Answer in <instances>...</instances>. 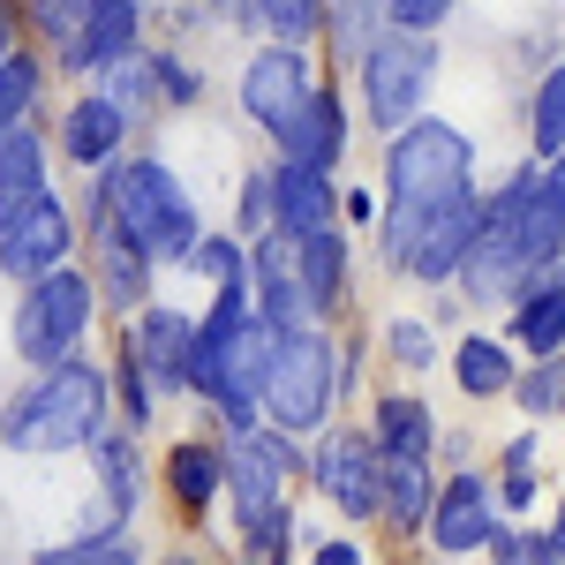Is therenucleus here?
<instances>
[{"label":"nucleus","mask_w":565,"mask_h":565,"mask_svg":"<svg viewBox=\"0 0 565 565\" xmlns=\"http://www.w3.org/2000/svg\"><path fill=\"white\" fill-rule=\"evenodd\" d=\"M527 114H535V121H527L535 151H543V159H558V151H565V68L543 76V90H535V106H527Z\"/></svg>","instance_id":"cd10ccee"},{"label":"nucleus","mask_w":565,"mask_h":565,"mask_svg":"<svg viewBox=\"0 0 565 565\" xmlns=\"http://www.w3.org/2000/svg\"><path fill=\"white\" fill-rule=\"evenodd\" d=\"M249 271H257V302L264 317L279 324V332H302L309 317H317V295H309L302 264H295V242L279 234V242H264L257 257H249Z\"/></svg>","instance_id":"dca6fc26"},{"label":"nucleus","mask_w":565,"mask_h":565,"mask_svg":"<svg viewBox=\"0 0 565 565\" xmlns=\"http://www.w3.org/2000/svg\"><path fill=\"white\" fill-rule=\"evenodd\" d=\"M151 68H159V90H167V98H196V76H189L181 61H167V53H159Z\"/></svg>","instance_id":"37998d69"},{"label":"nucleus","mask_w":565,"mask_h":565,"mask_svg":"<svg viewBox=\"0 0 565 565\" xmlns=\"http://www.w3.org/2000/svg\"><path fill=\"white\" fill-rule=\"evenodd\" d=\"M90 302H98V279L53 264L45 279H31V295L15 309V354L39 362V370L61 362V354H76V340H84V324H90Z\"/></svg>","instance_id":"6e6552de"},{"label":"nucleus","mask_w":565,"mask_h":565,"mask_svg":"<svg viewBox=\"0 0 565 565\" xmlns=\"http://www.w3.org/2000/svg\"><path fill=\"white\" fill-rule=\"evenodd\" d=\"M151 249L136 242L121 218L98 204V287H106V302H121V309H136L143 295H151Z\"/></svg>","instance_id":"a211bd4d"},{"label":"nucleus","mask_w":565,"mask_h":565,"mask_svg":"<svg viewBox=\"0 0 565 565\" xmlns=\"http://www.w3.org/2000/svg\"><path fill=\"white\" fill-rule=\"evenodd\" d=\"M551 189H558V204H565V151L551 159Z\"/></svg>","instance_id":"de8ad7c7"},{"label":"nucleus","mask_w":565,"mask_h":565,"mask_svg":"<svg viewBox=\"0 0 565 565\" xmlns=\"http://www.w3.org/2000/svg\"><path fill=\"white\" fill-rule=\"evenodd\" d=\"M167 482H174V498L189 513H204L218 498V482H226V452H212V445H174L167 452Z\"/></svg>","instance_id":"393cba45"},{"label":"nucleus","mask_w":565,"mask_h":565,"mask_svg":"<svg viewBox=\"0 0 565 565\" xmlns=\"http://www.w3.org/2000/svg\"><path fill=\"white\" fill-rule=\"evenodd\" d=\"M271 218H279V234H287V242H302V234H317V226H332V218H340V189L324 181V167L287 159V167L271 174Z\"/></svg>","instance_id":"2eb2a0df"},{"label":"nucleus","mask_w":565,"mask_h":565,"mask_svg":"<svg viewBox=\"0 0 565 565\" xmlns=\"http://www.w3.org/2000/svg\"><path fill=\"white\" fill-rule=\"evenodd\" d=\"M452 15V0H385V23H399V31H437Z\"/></svg>","instance_id":"58836bf2"},{"label":"nucleus","mask_w":565,"mask_h":565,"mask_svg":"<svg viewBox=\"0 0 565 565\" xmlns=\"http://www.w3.org/2000/svg\"><path fill=\"white\" fill-rule=\"evenodd\" d=\"M430 407L423 399H385L377 407V445L385 452H430Z\"/></svg>","instance_id":"bb28decb"},{"label":"nucleus","mask_w":565,"mask_h":565,"mask_svg":"<svg viewBox=\"0 0 565 565\" xmlns=\"http://www.w3.org/2000/svg\"><path fill=\"white\" fill-rule=\"evenodd\" d=\"M189 264H204V271H212L218 287H249V279H257V271H249V257H242L234 242H218V234H204V242H196V257H189Z\"/></svg>","instance_id":"e433bc0d"},{"label":"nucleus","mask_w":565,"mask_h":565,"mask_svg":"<svg viewBox=\"0 0 565 565\" xmlns=\"http://www.w3.org/2000/svg\"><path fill=\"white\" fill-rule=\"evenodd\" d=\"M31 15L45 23V39L61 45V61L76 68V61H84V15H90V0H31Z\"/></svg>","instance_id":"c756f323"},{"label":"nucleus","mask_w":565,"mask_h":565,"mask_svg":"<svg viewBox=\"0 0 565 565\" xmlns=\"http://www.w3.org/2000/svg\"><path fill=\"white\" fill-rule=\"evenodd\" d=\"M31 98H39V61H31V53H8V61H0V136L23 129Z\"/></svg>","instance_id":"c85d7f7f"},{"label":"nucleus","mask_w":565,"mask_h":565,"mask_svg":"<svg viewBox=\"0 0 565 565\" xmlns=\"http://www.w3.org/2000/svg\"><path fill=\"white\" fill-rule=\"evenodd\" d=\"M39 189H45V143L31 129H8L0 136V226L23 212Z\"/></svg>","instance_id":"4be33fe9"},{"label":"nucleus","mask_w":565,"mask_h":565,"mask_svg":"<svg viewBox=\"0 0 565 565\" xmlns=\"http://www.w3.org/2000/svg\"><path fill=\"white\" fill-rule=\"evenodd\" d=\"M437 482H430V452H385V521L392 527H430Z\"/></svg>","instance_id":"412c9836"},{"label":"nucleus","mask_w":565,"mask_h":565,"mask_svg":"<svg viewBox=\"0 0 565 565\" xmlns=\"http://www.w3.org/2000/svg\"><path fill=\"white\" fill-rule=\"evenodd\" d=\"M106 399H114V385H106L90 362L61 354V362H45L39 385L8 407L0 437H8L15 452H76V445H98V430H106Z\"/></svg>","instance_id":"f03ea898"},{"label":"nucleus","mask_w":565,"mask_h":565,"mask_svg":"<svg viewBox=\"0 0 565 565\" xmlns=\"http://www.w3.org/2000/svg\"><path fill=\"white\" fill-rule=\"evenodd\" d=\"M332 385H340V348L302 324V332H279L271 362H264V415L279 430H317L332 415Z\"/></svg>","instance_id":"20e7f679"},{"label":"nucleus","mask_w":565,"mask_h":565,"mask_svg":"<svg viewBox=\"0 0 565 565\" xmlns=\"http://www.w3.org/2000/svg\"><path fill=\"white\" fill-rule=\"evenodd\" d=\"M476 189L468 196H437V204H392L385 218V257L415 279H460V257L476 242Z\"/></svg>","instance_id":"423d86ee"},{"label":"nucleus","mask_w":565,"mask_h":565,"mask_svg":"<svg viewBox=\"0 0 565 565\" xmlns=\"http://www.w3.org/2000/svg\"><path fill=\"white\" fill-rule=\"evenodd\" d=\"M302 476V452H295V430H242L234 437V452H226V490H234V513L242 527L271 513L279 498H287V482Z\"/></svg>","instance_id":"1a4fd4ad"},{"label":"nucleus","mask_w":565,"mask_h":565,"mask_svg":"<svg viewBox=\"0 0 565 565\" xmlns=\"http://www.w3.org/2000/svg\"><path fill=\"white\" fill-rule=\"evenodd\" d=\"M68 242H76V226H68V204L53 196V189H39L23 212L0 226V271L8 279H45L53 264H68Z\"/></svg>","instance_id":"9b49d317"},{"label":"nucleus","mask_w":565,"mask_h":565,"mask_svg":"<svg viewBox=\"0 0 565 565\" xmlns=\"http://www.w3.org/2000/svg\"><path fill=\"white\" fill-rule=\"evenodd\" d=\"M295 264H302L317 309L340 302V295H348V234H340V218H332V226H317V234H302V242H295Z\"/></svg>","instance_id":"b1692460"},{"label":"nucleus","mask_w":565,"mask_h":565,"mask_svg":"<svg viewBox=\"0 0 565 565\" xmlns=\"http://www.w3.org/2000/svg\"><path fill=\"white\" fill-rule=\"evenodd\" d=\"M558 249H565V204L551 189V174H513L476 212L460 287H468V302H513L543 264H558Z\"/></svg>","instance_id":"f257e3e1"},{"label":"nucleus","mask_w":565,"mask_h":565,"mask_svg":"<svg viewBox=\"0 0 565 565\" xmlns=\"http://www.w3.org/2000/svg\"><path fill=\"white\" fill-rule=\"evenodd\" d=\"M317 565H362V543H324Z\"/></svg>","instance_id":"c03bdc74"},{"label":"nucleus","mask_w":565,"mask_h":565,"mask_svg":"<svg viewBox=\"0 0 565 565\" xmlns=\"http://www.w3.org/2000/svg\"><path fill=\"white\" fill-rule=\"evenodd\" d=\"M136 31H143V8H136V0H90V15H84V61H76V68H106V61L136 53Z\"/></svg>","instance_id":"5701e85b"},{"label":"nucleus","mask_w":565,"mask_h":565,"mask_svg":"<svg viewBox=\"0 0 565 565\" xmlns=\"http://www.w3.org/2000/svg\"><path fill=\"white\" fill-rule=\"evenodd\" d=\"M385 189H392V204L468 196V189H476V151H468V136L452 129V121H407V129H392Z\"/></svg>","instance_id":"39448f33"},{"label":"nucleus","mask_w":565,"mask_h":565,"mask_svg":"<svg viewBox=\"0 0 565 565\" xmlns=\"http://www.w3.org/2000/svg\"><path fill=\"white\" fill-rule=\"evenodd\" d=\"M490 551H498L505 565H551V535H513V527H498Z\"/></svg>","instance_id":"a19ab883"},{"label":"nucleus","mask_w":565,"mask_h":565,"mask_svg":"<svg viewBox=\"0 0 565 565\" xmlns=\"http://www.w3.org/2000/svg\"><path fill=\"white\" fill-rule=\"evenodd\" d=\"M114 392H121L129 423H143V415H151V377H143V362H121V377H114Z\"/></svg>","instance_id":"79ce46f5"},{"label":"nucleus","mask_w":565,"mask_h":565,"mask_svg":"<svg viewBox=\"0 0 565 565\" xmlns=\"http://www.w3.org/2000/svg\"><path fill=\"white\" fill-rule=\"evenodd\" d=\"M309 61H302V45L295 39H279V45H264L257 61H249V76H242V106H249V114H257V129H287V121H295V106H302L309 98Z\"/></svg>","instance_id":"f8f14e48"},{"label":"nucleus","mask_w":565,"mask_h":565,"mask_svg":"<svg viewBox=\"0 0 565 565\" xmlns=\"http://www.w3.org/2000/svg\"><path fill=\"white\" fill-rule=\"evenodd\" d=\"M513 340L527 354H558L565 348V264H543L513 295Z\"/></svg>","instance_id":"6ab92c4d"},{"label":"nucleus","mask_w":565,"mask_h":565,"mask_svg":"<svg viewBox=\"0 0 565 565\" xmlns=\"http://www.w3.org/2000/svg\"><path fill=\"white\" fill-rule=\"evenodd\" d=\"M324 23H332L340 53H370V45H377V31H370V0H332Z\"/></svg>","instance_id":"c9c22d12"},{"label":"nucleus","mask_w":565,"mask_h":565,"mask_svg":"<svg viewBox=\"0 0 565 565\" xmlns=\"http://www.w3.org/2000/svg\"><path fill=\"white\" fill-rule=\"evenodd\" d=\"M505 505H535V437H513L505 445Z\"/></svg>","instance_id":"4c0bfd02"},{"label":"nucleus","mask_w":565,"mask_h":565,"mask_svg":"<svg viewBox=\"0 0 565 565\" xmlns=\"http://www.w3.org/2000/svg\"><path fill=\"white\" fill-rule=\"evenodd\" d=\"M8 53H15V8L0 0V61H8Z\"/></svg>","instance_id":"a18cd8bd"},{"label":"nucleus","mask_w":565,"mask_h":565,"mask_svg":"<svg viewBox=\"0 0 565 565\" xmlns=\"http://www.w3.org/2000/svg\"><path fill=\"white\" fill-rule=\"evenodd\" d=\"M242 551H249V558H287V551H295V513H287V498L249 521V543H242Z\"/></svg>","instance_id":"f704fd0d"},{"label":"nucleus","mask_w":565,"mask_h":565,"mask_svg":"<svg viewBox=\"0 0 565 565\" xmlns=\"http://www.w3.org/2000/svg\"><path fill=\"white\" fill-rule=\"evenodd\" d=\"M189 354H196V324L181 309H136L129 362H143L151 385H189Z\"/></svg>","instance_id":"4468645a"},{"label":"nucleus","mask_w":565,"mask_h":565,"mask_svg":"<svg viewBox=\"0 0 565 565\" xmlns=\"http://www.w3.org/2000/svg\"><path fill=\"white\" fill-rule=\"evenodd\" d=\"M551 558H565V505H558V527H551Z\"/></svg>","instance_id":"49530a36"},{"label":"nucleus","mask_w":565,"mask_h":565,"mask_svg":"<svg viewBox=\"0 0 565 565\" xmlns=\"http://www.w3.org/2000/svg\"><path fill=\"white\" fill-rule=\"evenodd\" d=\"M257 15L271 23V39H295L302 45L317 23H324V0H257Z\"/></svg>","instance_id":"72a5a7b5"},{"label":"nucleus","mask_w":565,"mask_h":565,"mask_svg":"<svg viewBox=\"0 0 565 565\" xmlns=\"http://www.w3.org/2000/svg\"><path fill=\"white\" fill-rule=\"evenodd\" d=\"M521 407L527 415H558L565 407V354H535V370H527V385H521Z\"/></svg>","instance_id":"2f4dec72"},{"label":"nucleus","mask_w":565,"mask_h":565,"mask_svg":"<svg viewBox=\"0 0 565 565\" xmlns=\"http://www.w3.org/2000/svg\"><path fill=\"white\" fill-rule=\"evenodd\" d=\"M437 84V45L430 31H377V45L362 53V106L377 129H407L423 114V98Z\"/></svg>","instance_id":"0eeeda50"},{"label":"nucleus","mask_w":565,"mask_h":565,"mask_svg":"<svg viewBox=\"0 0 565 565\" xmlns=\"http://www.w3.org/2000/svg\"><path fill=\"white\" fill-rule=\"evenodd\" d=\"M490 535H498V498H490V482L452 476L430 505V543L445 558H468V551H490Z\"/></svg>","instance_id":"ddd939ff"},{"label":"nucleus","mask_w":565,"mask_h":565,"mask_svg":"<svg viewBox=\"0 0 565 565\" xmlns=\"http://www.w3.org/2000/svg\"><path fill=\"white\" fill-rule=\"evenodd\" d=\"M279 151L287 159H302V167H340V151H348V106L332 98V90H309L302 106H295V121L279 129Z\"/></svg>","instance_id":"f3484780"},{"label":"nucleus","mask_w":565,"mask_h":565,"mask_svg":"<svg viewBox=\"0 0 565 565\" xmlns=\"http://www.w3.org/2000/svg\"><path fill=\"white\" fill-rule=\"evenodd\" d=\"M452 377H460V392H476V399H498V392H513V354H505V340H460Z\"/></svg>","instance_id":"a878e982"},{"label":"nucleus","mask_w":565,"mask_h":565,"mask_svg":"<svg viewBox=\"0 0 565 565\" xmlns=\"http://www.w3.org/2000/svg\"><path fill=\"white\" fill-rule=\"evenodd\" d=\"M121 136H129V106L98 90V98H84V106L61 121V151H68L76 167H106V159L121 151Z\"/></svg>","instance_id":"aec40b11"},{"label":"nucleus","mask_w":565,"mask_h":565,"mask_svg":"<svg viewBox=\"0 0 565 565\" xmlns=\"http://www.w3.org/2000/svg\"><path fill=\"white\" fill-rule=\"evenodd\" d=\"M45 565H136V543H121V535H84V543H53Z\"/></svg>","instance_id":"473e14b6"},{"label":"nucleus","mask_w":565,"mask_h":565,"mask_svg":"<svg viewBox=\"0 0 565 565\" xmlns=\"http://www.w3.org/2000/svg\"><path fill=\"white\" fill-rule=\"evenodd\" d=\"M558 415H565V407H558Z\"/></svg>","instance_id":"09e8293b"},{"label":"nucleus","mask_w":565,"mask_h":565,"mask_svg":"<svg viewBox=\"0 0 565 565\" xmlns=\"http://www.w3.org/2000/svg\"><path fill=\"white\" fill-rule=\"evenodd\" d=\"M98 204L129 226L136 242L151 249V257H196V212H189V196H181V181L159 167V159H106V174H98Z\"/></svg>","instance_id":"7ed1b4c3"},{"label":"nucleus","mask_w":565,"mask_h":565,"mask_svg":"<svg viewBox=\"0 0 565 565\" xmlns=\"http://www.w3.org/2000/svg\"><path fill=\"white\" fill-rule=\"evenodd\" d=\"M98 476H106V498H114V521L136 505V452L129 437H106L98 430Z\"/></svg>","instance_id":"7c9ffc66"},{"label":"nucleus","mask_w":565,"mask_h":565,"mask_svg":"<svg viewBox=\"0 0 565 565\" xmlns=\"http://www.w3.org/2000/svg\"><path fill=\"white\" fill-rule=\"evenodd\" d=\"M385 348L399 354L407 370H423V362H437V348H430V324H407V317H399V324L385 332Z\"/></svg>","instance_id":"ea45409f"},{"label":"nucleus","mask_w":565,"mask_h":565,"mask_svg":"<svg viewBox=\"0 0 565 565\" xmlns=\"http://www.w3.org/2000/svg\"><path fill=\"white\" fill-rule=\"evenodd\" d=\"M309 476H317V490H324L348 521L385 513V445H370V437H324L317 460H309Z\"/></svg>","instance_id":"9d476101"}]
</instances>
